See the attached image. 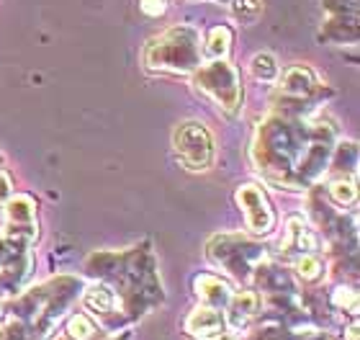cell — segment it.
<instances>
[{
  "mask_svg": "<svg viewBox=\"0 0 360 340\" xmlns=\"http://www.w3.org/2000/svg\"><path fill=\"white\" fill-rule=\"evenodd\" d=\"M83 304L96 315L98 320H101V322H103L105 327H111V330H116L121 322H127V317L121 315L116 294H113L105 284H101V281H93L90 287L83 289Z\"/></svg>",
  "mask_w": 360,
  "mask_h": 340,
  "instance_id": "11",
  "label": "cell"
},
{
  "mask_svg": "<svg viewBox=\"0 0 360 340\" xmlns=\"http://www.w3.org/2000/svg\"><path fill=\"white\" fill-rule=\"evenodd\" d=\"M330 302H332V307H338V310L350 312L353 317L358 315V294H355V289H345V287L335 289L330 296Z\"/></svg>",
  "mask_w": 360,
  "mask_h": 340,
  "instance_id": "24",
  "label": "cell"
},
{
  "mask_svg": "<svg viewBox=\"0 0 360 340\" xmlns=\"http://www.w3.org/2000/svg\"><path fill=\"white\" fill-rule=\"evenodd\" d=\"M229 11L240 23H255L263 13V0H232Z\"/></svg>",
  "mask_w": 360,
  "mask_h": 340,
  "instance_id": "22",
  "label": "cell"
},
{
  "mask_svg": "<svg viewBox=\"0 0 360 340\" xmlns=\"http://www.w3.org/2000/svg\"><path fill=\"white\" fill-rule=\"evenodd\" d=\"M3 322H6V315H3V304H0V330H3Z\"/></svg>",
  "mask_w": 360,
  "mask_h": 340,
  "instance_id": "29",
  "label": "cell"
},
{
  "mask_svg": "<svg viewBox=\"0 0 360 340\" xmlns=\"http://www.w3.org/2000/svg\"><path fill=\"white\" fill-rule=\"evenodd\" d=\"M178 158L188 170H209L214 163V139L201 121H183L173 134Z\"/></svg>",
  "mask_w": 360,
  "mask_h": 340,
  "instance_id": "7",
  "label": "cell"
},
{
  "mask_svg": "<svg viewBox=\"0 0 360 340\" xmlns=\"http://www.w3.org/2000/svg\"><path fill=\"white\" fill-rule=\"evenodd\" d=\"M193 291L201 304L214 307V310H221V312H224L226 302H229V296H232V287H229L221 276H214V273H201V276H195Z\"/></svg>",
  "mask_w": 360,
  "mask_h": 340,
  "instance_id": "16",
  "label": "cell"
},
{
  "mask_svg": "<svg viewBox=\"0 0 360 340\" xmlns=\"http://www.w3.org/2000/svg\"><path fill=\"white\" fill-rule=\"evenodd\" d=\"M316 333L311 325H283V320H268L252 327L250 340H309Z\"/></svg>",
  "mask_w": 360,
  "mask_h": 340,
  "instance_id": "17",
  "label": "cell"
},
{
  "mask_svg": "<svg viewBox=\"0 0 360 340\" xmlns=\"http://www.w3.org/2000/svg\"><path fill=\"white\" fill-rule=\"evenodd\" d=\"M322 85L316 83L314 73L304 65H293L283 73L281 83L276 88V99L278 106H283V111H293L301 103H309L314 106L316 101L322 99Z\"/></svg>",
  "mask_w": 360,
  "mask_h": 340,
  "instance_id": "8",
  "label": "cell"
},
{
  "mask_svg": "<svg viewBox=\"0 0 360 340\" xmlns=\"http://www.w3.org/2000/svg\"><path fill=\"white\" fill-rule=\"evenodd\" d=\"M85 268L116 294L127 322L142 317L162 302V284L150 245H136L124 253H93Z\"/></svg>",
  "mask_w": 360,
  "mask_h": 340,
  "instance_id": "2",
  "label": "cell"
},
{
  "mask_svg": "<svg viewBox=\"0 0 360 340\" xmlns=\"http://www.w3.org/2000/svg\"><path fill=\"white\" fill-rule=\"evenodd\" d=\"M324 340H330V338H324Z\"/></svg>",
  "mask_w": 360,
  "mask_h": 340,
  "instance_id": "30",
  "label": "cell"
},
{
  "mask_svg": "<svg viewBox=\"0 0 360 340\" xmlns=\"http://www.w3.org/2000/svg\"><path fill=\"white\" fill-rule=\"evenodd\" d=\"M142 11L147 15H162L167 11V0H142Z\"/></svg>",
  "mask_w": 360,
  "mask_h": 340,
  "instance_id": "25",
  "label": "cell"
},
{
  "mask_svg": "<svg viewBox=\"0 0 360 340\" xmlns=\"http://www.w3.org/2000/svg\"><path fill=\"white\" fill-rule=\"evenodd\" d=\"M142 60L155 73L188 75L198 70L203 60L201 34L193 26H173L147 42Z\"/></svg>",
  "mask_w": 360,
  "mask_h": 340,
  "instance_id": "4",
  "label": "cell"
},
{
  "mask_svg": "<svg viewBox=\"0 0 360 340\" xmlns=\"http://www.w3.org/2000/svg\"><path fill=\"white\" fill-rule=\"evenodd\" d=\"M68 340H101V330L88 315L83 312H75L72 317L68 320Z\"/></svg>",
  "mask_w": 360,
  "mask_h": 340,
  "instance_id": "19",
  "label": "cell"
},
{
  "mask_svg": "<svg viewBox=\"0 0 360 340\" xmlns=\"http://www.w3.org/2000/svg\"><path fill=\"white\" fill-rule=\"evenodd\" d=\"M193 85L198 91H203L206 96L217 101L219 106L226 113H237L242 106V83L240 73L234 65H229L226 60H211L206 65H198V70H193Z\"/></svg>",
  "mask_w": 360,
  "mask_h": 340,
  "instance_id": "6",
  "label": "cell"
},
{
  "mask_svg": "<svg viewBox=\"0 0 360 340\" xmlns=\"http://www.w3.org/2000/svg\"><path fill=\"white\" fill-rule=\"evenodd\" d=\"M327 11V23L322 29V39L330 42H347L342 23L358 31V0H322Z\"/></svg>",
  "mask_w": 360,
  "mask_h": 340,
  "instance_id": "13",
  "label": "cell"
},
{
  "mask_svg": "<svg viewBox=\"0 0 360 340\" xmlns=\"http://www.w3.org/2000/svg\"><path fill=\"white\" fill-rule=\"evenodd\" d=\"M293 268L299 273V279H304V281H319L324 276V260L316 256V253L296 258V260H293Z\"/></svg>",
  "mask_w": 360,
  "mask_h": 340,
  "instance_id": "21",
  "label": "cell"
},
{
  "mask_svg": "<svg viewBox=\"0 0 360 340\" xmlns=\"http://www.w3.org/2000/svg\"><path fill=\"white\" fill-rule=\"evenodd\" d=\"M3 234L6 240L18 242V245H31L37 240V204L26 194H15L6 201L3 209Z\"/></svg>",
  "mask_w": 360,
  "mask_h": 340,
  "instance_id": "9",
  "label": "cell"
},
{
  "mask_svg": "<svg viewBox=\"0 0 360 340\" xmlns=\"http://www.w3.org/2000/svg\"><path fill=\"white\" fill-rule=\"evenodd\" d=\"M232 49V29L229 26H217L211 29L209 42L203 46V52L209 54L211 60H226V54Z\"/></svg>",
  "mask_w": 360,
  "mask_h": 340,
  "instance_id": "18",
  "label": "cell"
},
{
  "mask_svg": "<svg viewBox=\"0 0 360 340\" xmlns=\"http://www.w3.org/2000/svg\"><path fill=\"white\" fill-rule=\"evenodd\" d=\"M260 310H263V299L257 291H252V289L232 291L224 307V325H229L232 333H240V330L250 327V322L260 315Z\"/></svg>",
  "mask_w": 360,
  "mask_h": 340,
  "instance_id": "12",
  "label": "cell"
},
{
  "mask_svg": "<svg viewBox=\"0 0 360 340\" xmlns=\"http://www.w3.org/2000/svg\"><path fill=\"white\" fill-rule=\"evenodd\" d=\"M209 260L219 268H224L226 273H232L234 279L250 281L257 265L268 260V253L263 245H257L242 234H217L209 242Z\"/></svg>",
  "mask_w": 360,
  "mask_h": 340,
  "instance_id": "5",
  "label": "cell"
},
{
  "mask_svg": "<svg viewBox=\"0 0 360 340\" xmlns=\"http://www.w3.org/2000/svg\"><path fill=\"white\" fill-rule=\"evenodd\" d=\"M250 73H252V77L260 80V83H273V80H278V75H281V68H278V62L273 54L260 52L250 60Z\"/></svg>",
  "mask_w": 360,
  "mask_h": 340,
  "instance_id": "20",
  "label": "cell"
},
{
  "mask_svg": "<svg viewBox=\"0 0 360 340\" xmlns=\"http://www.w3.org/2000/svg\"><path fill=\"white\" fill-rule=\"evenodd\" d=\"M237 204L245 212V222L252 234H268L276 227V212L270 209V201L257 186L248 183L237 189Z\"/></svg>",
  "mask_w": 360,
  "mask_h": 340,
  "instance_id": "10",
  "label": "cell"
},
{
  "mask_svg": "<svg viewBox=\"0 0 360 340\" xmlns=\"http://www.w3.org/2000/svg\"><path fill=\"white\" fill-rule=\"evenodd\" d=\"M11 196H13V183H11V178L0 170V204H6Z\"/></svg>",
  "mask_w": 360,
  "mask_h": 340,
  "instance_id": "26",
  "label": "cell"
},
{
  "mask_svg": "<svg viewBox=\"0 0 360 340\" xmlns=\"http://www.w3.org/2000/svg\"><path fill=\"white\" fill-rule=\"evenodd\" d=\"M335 150L330 121H304L301 113H273L257 127L252 163L281 189H309L322 178Z\"/></svg>",
  "mask_w": 360,
  "mask_h": 340,
  "instance_id": "1",
  "label": "cell"
},
{
  "mask_svg": "<svg viewBox=\"0 0 360 340\" xmlns=\"http://www.w3.org/2000/svg\"><path fill=\"white\" fill-rule=\"evenodd\" d=\"M224 330V312L198 304L186 320V333L193 335L195 340H211Z\"/></svg>",
  "mask_w": 360,
  "mask_h": 340,
  "instance_id": "15",
  "label": "cell"
},
{
  "mask_svg": "<svg viewBox=\"0 0 360 340\" xmlns=\"http://www.w3.org/2000/svg\"><path fill=\"white\" fill-rule=\"evenodd\" d=\"M211 340H240V335L232 333V330H229V333H224V330H221V333L214 335V338H211Z\"/></svg>",
  "mask_w": 360,
  "mask_h": 340,
  "instance_id": "27",
  "label": "cell"
},
{
  "mask_svg": "<svg viewBox=\"0 0 360 340\" xmlns=\"http://www.w3.org/2000/svg\"><path fill=\"white\" fill-rule=\"evenodd\" d=\"M347 340H358V322H353V325L347 327Z\"/></svg>",
  "mask_w": 360,
  "mask_h": 340,
  "instance_id": "28",
  "label": "cell"
},
{
  "mask_svg": "<svg viewBox=\"0 0 360 340\" xmlns=\"http://www.w3.org/2000/svg\"><path fill=\"white\" fill-rule=\"evenodd\" d=\"M330 199L338 206H350V204H355V199H358V191H355V181H332L330 183Z\"/></svg>",
  "mask_w": 360,
  "mask_h": 340,
  "instance_id": "23",
  "label": "cell"
},
{
  "mask_svg": "<svg viewBox=\"0 0 360 340\" xmlns=\"http://www.w3.org/2000/svg\"><path fill=\"white\" fill-rule=\"evenodd\" d=\"M316 234L314 229L307 225V222L301 220V217H291L288 225H285V234H283V242H281V250H283L285 258H296L301 256H309V253H316Z\"/></svg>",
  "mask_w": 360,
  "mask_h": 340,
  "instance_id": "14",
  "label": "cell"
},
{
  "mask_svg": "<svg viewBox=\"0 0 360 340\" xmlns=\"http://www.w3.org/2000/svg\"><path fill=\"white\" fill-rule=\"evenodd\" d=\"M80 294L83 281L60 276L13 296L3 304L6 322L0 330V340H44Z\"/></svg>",
  "mask_w": 360,
  "mask_h": 340,
  "instance_id": "3",
  "label": "cell"
}]
</instances>
